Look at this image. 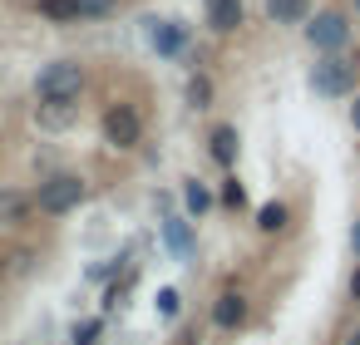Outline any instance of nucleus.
<instances>
[{"instance_id": "obj_1", "label": "nucleus", "mask_w": 360, "mask_h": 345, "mask_svg": "<svg viewBox=\"0 0 360 345\" xmlns=\"http://www.w3.org/2000/svg\"><path fill=\"white\" fill-rule=\"evenodd\" d=\"M84 84H89V70L79 60H50L35 74V99L40 104H79Z\"/></svg>"}, {"instance_id": "obj_2", "label": "nucleus", "mask_w": 360, "mask_h": 345, "mask_svg": "<svg viewBox=\"0 0 360 345\" xmlns=\"http://www.w3.org/2000/svg\"><path fill=\"white\" fill-rule=\"evenodd\" d=\"M30 197H35V212L40 217H70L89 197V183L79 173H50V178H40V188Z\"/></svg>"}, {"instance_id": "obj_3", "label": "nucleus", "mask_w": 360, "mask_h": 345, "mask_svg": "<svg viewBox=\"0 0 360 345\" xmlns=\"http://www.w3.org/2000/svg\"><path fill=\"white\" fill-rule=\"evenodd\" d=\"M99 134H104V143H109V148L134 153V148L143 143V114H139V104L114 99V104L99 114Z\"/></svg>"}, {"instance_id": "obj_4", "label": "nucleus", "mask_w": 360, "mask_h": 345, "mask_svg": "<svg viewBox=\"0 0 360 345\" xmlns=\"http://www.w3.org/2000/svg\"><path fill=\"white\" fill-rule=\"evenodd\" d=\"M301 30L316 55H340L350 45V15H340V11H316V15H306Z\"/></svg>"}, {"instance_id": "obj_5", "label": "nucleus", "mask_w": 360, "mask_h": 345, "mask_svg": "<svg viewBox=\"0 0 360 345\" xmlns=\"http://www.w3.org/2000/svg\"><path fill=\"white\" fill-rule=\"evenodd\" d=\"M355 74H360L355 60H345V55H321V60L311 65V89L326 94V99H345V94H355Z\"/></svg>"}, {"instance_id": "obj_6", "label": "nucleus", "mask_w": 360, "mask_h": 345, "mask_svg": "<svg viewBox=\"0 0 360 345\" xmlns=\"http://www.w3.org/2000/svg\"><path fill=\"white\" fill-rule=\"evenodd\" d=\"M247 320H252V301H247V291H237V286L217 291V301H212V325H217L222 335H237Z\"/></svg>"}, {"instance_id": "obj_7", "label": "nucleus", "mask_w": 360, "mask_h": 345, "mask_svg": "<svg viewBox=\"0 0 360 345\" xmlns=\"http://www.w3.org/2000/svg\"><path fill=\"white\" fill-rule=\"evenodd\" d=\"M148 45L158 55H183L188 50V25H178V20H148Z\"/></svg>"}, {"instance_id": "obj_8", "label": "nucleus", "mask_w": 360, "mask_h": 345, "mask_svg": "<svg viewBox=\"0 0 360 345\" xmlns=\"http://www.w3.org/2000/svg\"><path fill=\"white\" fill-rule=\"evenodd\" d=\"M237 148H242L237 124H217V129L207 134V153H212V163H217V168H237Z\"/></svg>"}, {"instance_id": "obj_9", "label": "nucleus", "mask_w": 360, "mask_h": 345, "mask_svg": "<svg viewBox=\"0 0 360 345\" xmlns=\"http://www.w3.org/2000/svg\"><path fill=\"white\" fill-rule=\"evenodd\" d=\"M242 15H247L242 0H207V25H212L217 35H232V30L242 25Z\"/></svg>"}, {"instance_id": "obj_10", "label": "nucleus", "mask_w": 360, "mask_h": 345, "mask_svg": "<svg viewBox=\"0 0 360 345\" xmlns=\"http://www.w3.org/2000/svg\"><path fill=\"white\" fill-rule=\"evenodd\" d=\"M30 212H35V197L15 193V188H0V222H6V227H25Z\"/></svg>"}, {"instance_id": "obj_11", "label": "nucleus", "mask_w": 360, "mask_h": 345, "mask_svg": "<svg viewBox=\"0 0 360 345\" xmlns=\"http://www.w3.org/2000/svg\"><path fill=\"white\" fill-rule=\"evenodd\" d=\"M35 11H40V20H50V25H84L79 0H35Z\"/></svg>"}, {"instance_id": "obj_12", "label": "nucleus", "mask_w": 360, "mask_h": 345, "mask_svg": "<svg viewBox=\"0 0 360 345\" xmlns=\"http://www.w3.org/2000/svg\"><path fill=\"white\" fill-rule=\"evenodd\" d=\"M311 0H266V20L271 25H306Z\"/></svg>"}, {"instance_id": "obj_13", "label": "nucleus", "mask_w": 360, "mask_h": 345, "mask_svg": "<svg viewBox=\"0 0 360 345\" xmlns=\"http://www.w3.org/2000/svg\"><path fill=\"white\" fill-rule=\"evenodd\" d=\"M291 227V207L286 202H262L257 207V232L262 237H276V232H286Z\"/></svg>"}, {"instance_id": "obj_14", "label": "nucleus", "mask_w": 360, "mask_h": 345, "mask_svg": "<svg viewBox=\"0 0 360 345\" xmlns=\"http://www.w3.org/2000/svg\"><path fill=\"white\" fill-rule=\"evenodd\" d=\"M163 242H168L173 256H183V261L193 256V227H188L183 217H168V222H163Z\"/></svg>"}, {"instance_id": "obj_15", "label": "nucleus", "mask_w": 360, "mask_h": 345, "mask_svg": "<svg viewBox=\"0 0 360 345\" xmlns=\"http://www.w3.org/2000/svg\"><path fill=\"white\" fill-rule=\"evenodd\" d=\"M183 202H188V212H193V217H202V212L212 207V193H207V183L188 178V183H183Z\"/></svg>"}, {"instance_id": "obj_16", "label": "nucleus", "mask_w": 360, "mask_h": 345, "mask_svg": "<svg viewBox=\"0 0 360 345\" xmlns=\"http://www.w3.org/2000/svg\"><path fill=\"white\" fill-rule=\"evenodd\" d=\"M217 202H222L227 212H242V207H247V188L237 183V173H227V178H222V193H217Z\"/></svg>"}, {"instance_id": "obj_17", "label": "nucleus", "mask_w": 360, "mask_h": 345, "mask_svg": "<svg viewBox=\"0 0 360 345\" xmlns=\"http://www.w3.org/2000/svg\"><path fill=\"white\" fill-rule=\"evenodd\" d=\"M188 104H193V109H207V104H212V79H207V74H193V79H188Z\"/></svg>"}, {"instance_id": "obj_18", "label": "nucleus", "mask_w": 360, "mask_h": 345, "mask_svg": "<svg viewBox=\"0 0 360 345\" xmlns=\"http://www.w3.org/2000/svg\"><path fill=\"white\" fill-rule=\"evenodd\" d=\"M119 11V0H79V15L84 20H109Z\"/></svg>"}, {"instance_id": "obj_19", "label": "nucleus", "mask_w": 360, "mask_h": 345, "mask_svg": "<svg viewBox=\"0 0 360 345\" xmlns=\"http://www.w3.org/2000/svg\"><path fill=\"white\" fill-rule=\"evenodd\" d=\"M178 311H183V296H178L173 286H163V291H158V315H163V320H178Z\"/></svg>"}, {"instance_id": "obj_20", "label": "nucleus", "mask_w": 360, "mask_h": 345, "mask_svg": "<svg viewBox=\"0 0 360 345\" xmlns=\"http://www.w3.org/2000/svg\"><path fill=\"white\" fill-rule=\"evenodd\" d=\"M94 335H99V320H84V325H79V330H75V345H89V340H94Z\"/></svg>"}, {"instance_id": "obj_21", "label": "nucleus", "mask_w": 360, "mask_h": 345, "mask_svg": "<svg viewBox=\"0 0 360 345\" xmlns=\"http://www.w3.org/2000/svg\"><path fill=\"white\" fill-rule=\"evenodd\" d=\"M178 345H198V325H183L178 330Z\"/></svg>"}, {"instance_id": "obj_22", "label": "nucleus", "mask_w": 360, "mask_h": 345, "mask_svg": "<svg viewBox=\"0 0 360 345\" xmlns=\"http://www.w3.org/2000/svg\"><path fill=\"white\" fill-rule=\"evenodd\" d=\"M350 301H360V261H355V271H350Z\"/></svg>"}, {"instance_id": "obj_23", "label": "nucleus", "mask_w": 360, "mask_h": 345, "mask_svg": "<svg viewBox=\"0 0 360 345\" xmlns=\"http://www.w3.org/2000/svg\"><path fill=\"white\" fill-rule=\"evenodd\" d=\"M350 129L360 134V94H355V104H350Z\"/></svg>"}, {"instance_id": "obj_24", "label": "nucleus", "mask_w": 360, "mask_h": 345, "mask_svg": "<svg viewBox=\"0 0 360 345\" xmlns=\"http://www.w3.org/2000/svg\"><path fill=\"white\" fill-rule=\"evenodd\" d=\"M350 252H355V256H360V222H355V227H350Z\"/></svg>"}, {"instance_id": "obj_25", "label": "nucleus", "mask_w": 360, "mask_h": 345, "mask_svg": "<svg viewBox=\"0 0 360 345\" xmlns=\"http://www.w3.org/2000/svg\"><path fill=\"white\" fill-rule=\"evenodd\" d=\"M345 345H360V330H355V335H345Z\"/></svg>"}, {"instance_id": "obj_26", "label": "nucleus", "mask_w": 360, "mask_h": 345, "mask_svg": "<svg viewBox=\"0 0 360 345\" xmlns=\"http://www.w3.org/2000/svg\"><path fill=\"white\" fill-rule=\"evenodd\" d=\"M0 271H6V247H0Z\"/></svg>"}, {"instance_id": "obj_27", "label": "nucleus", "mask_w": 360, "mask_h": 345, "mask_svg": "<svg viewBox=\"0 0 360 345\" xmlns=\"http://www.w3.org/2000/svg\"><path fill=\"white\" fill-rule=\"evenodd\" d=\"M89 345H99V340H89Z\"/></svg>"}]
</instances>
